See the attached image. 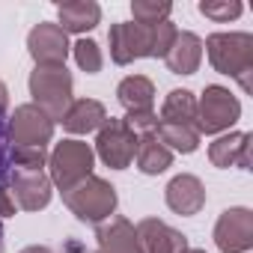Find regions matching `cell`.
Masks as SVG:
<instances>
[{
    "label": "cell",
    "instance_id": "obj_16",
    "mask_svg": "<svg viewBox=\"0 0 253 253\" xmlns=\"http://www.w3.org/2000/svg\"><path fill=\"white\" fill-rule=\"evenodd\" d=\"M101 24V6L95 0H66L57 3V27L69 33H89Z\"/></svg>",
    "mask_w": 253,
    "mask_h": 253
},
{
    "label": "cell",
    "instance_id": "obj_21",
    "mask_svg": "<svg viewBox=\"0 0 253 253\" xmlns=\"http://www.w3.org/2000/svg\"><path fill=\"white\" fill-rule=\"evenodd\" d=\"M161 122L194 125L197 122V95L191 89H170L161 104Z\"/></svg>",
    "mask_w": 253,
    "mask_h": 253
},
{
    "label": "cell",
    "instance_id": "obj_12",
    "mask_svg": "<svg viewBox=\"0 0 253 253\" xmlns=\"http://www.w3.org/2000/svg\"><path fill=\"white\" fill-rule=\"evenodd\" d=\"M164 200L170 206V211L182 214V217H191V214H200L203 206H206V185L200 182V176L194 173H179L167 182L164 188Z\"/></svg>",
    "mask_w": 253,
    "mask_h": 253
},
{
    "label": "cell",
    "instance_id": "obj_27",
    "mask_svg": "<svg viewBox=\"0 0 253 253\" xmlns=\"http://www.w3.org/2000/svg\"><path fill=\"white\" fill-rule=\"evenodd\" d=\"M176 24L173 21H161V24H152V57H158V60H164L167 57V51H170V45L176 42Z\"/></svg>",
    "mask_w": 253,
    "mask_h": 253
},
{
    "label": "cell",
    "instance_id": "obj_33",
    "mask_svg": "<svg viewBox=\"0 0 253 253\" xmlns=\"http://www.w3.org/2000/svg\"><path fill=\"white\" fill-rule=\"evenodd\" d=\"M0 253H3V226H0Z\"/></svg>",
    "mask_w": 253,
    "mask_h": 253
},
{
    "label": "cell",
    "instance_id": "obj_2",
    "mask_svg": "<svg viewBox=\"0 0 253 253\" xmlns=\"http://www.w3.org/2000/svg\"><path fill=\"white\" fill-rule=\"evenodd\" d=\"M63 203H66V209H69L78 220L98 226V223H104L107 217H113L119 197H116V188H113L107 179H101V176H86V179L78 182L75 188L63 191Z\"/></svg>",
    "mask_w": 253,
    "mask_h": 253
},
{
    "label": "cell",
    "instance_id": "obj_17",
    "mask_svg": "<svg viewBox=\"0 0 253 253\" xmlns=\"http://www.w3.org/2000/svg\"><path fill=\"white\" fill-rule=\"evenodd\" d=\"M107 119V110L98 98H75L69 104V110L63 113L60 125L69 131V134H89V131H98Z\"/></svg>",
    "mask_w": 253,
    "mask_h": 253
},
{
    "label": "cell",
    "instance_id": "obj_19",
    "mask_svg": "<svg viewBox=\"0 0 253 253\" xmlns=\"http://www.w3.org/2000/svg\"><path fill=\"white\" fill-rule=\"evenodd\" d=\"M116 98L128 113H146L155 110V84L146 75H128L116 86Z\"/></svg>",
    "mask_w": 253,
    "mask_h": 253
},
{
    "label": "cell",
    "instance_id": "obj_23",
    "mask_svg": "<svg viewBox=\"0 0 253 253\" xmlns=\"http://www.w3.org/2000/svg\"><path fill=\"white\" fill-rule=\"evenodd\" d=\"M170 12H173V3L167 0H134L131 3V15L137 24H161V21H170Z\"/></svg>",
    "mask_w": 253,
    "mask_h": 253
},
{
    "label": "cell",
    "instance_id": "obj_29",
    "mask_svg": "<svg viewBox=\"0 0 253 253\" xmlns=\"http://www.w3.org/2000/svg\"><path fill=\"white\" fill-rule=\"evenodd\" d=\"M6 107H9V89H6L3 81H0V116L6 113Z\"/></svg>",
    "mask_w": 253,
    "mask_h": 253
},
{
    "label": "cell",
    "instance_id": "obj_25",
    "mask_svg": "<svg viewBox=\"0 0 253 253\" xmlns=\"http://www.w3.org/2000/svg\"><path fill=\"white\" fill-rule=\"evenodd\" d=\"M9 164L15 170L39 173L42 167H48V152L39 146H9Z\"/></svg>",
    "mask_w": 253,
    "mask_h": 253
},
{
    "label": "cell",
    "instance_id": "obj_9",
    "mask_svg": "<svg viewBox=\"0 0 253 253\" xmlns=\"http://www.w3.org/2000/svg\"><path fill=\"white\" fill-rule=\"evenodd\" d=\"M214 244L220 253H250L253 250V211L232 206L220 211L214 223Z\"/></svg>",
    "mask_w": 253,
    "mask_h": 253
},
{
    "label": "cell",
    "instance_id": "obj_4",
    "mask_svg": "<svg viewBox=\"0 0 253 253\" xmlns=\"http://www.w3.org/2000/svg\"><path fill=\"white\" fill-rule=\"evenodd\" d=\"M92 164H95L92 146L69 137V140H60L48 152V179L63 194V191L75 188L78 182H84L86 176H92Z\"/></svg>",
    "mask_w": 253,
    "mask_h": 253
},
{
    "label": "cell",
    "instance_id": "obj_8",
    "mask_svg": "<svg viewBox=\"0 0 253 253\" xmlns=\"http://www.w3.org/2000/svg\"><path fill=\"white\" fill-rule=\"evenodd\" d=\"M107 45H110V60L116 66H128L134 60L152 57V27L137 24V21L110 24Z\"/></svg>",
    "mask_w": 253,
    "mask_h": 253
},
{
    "label": "cell",
    "instance_id": "obj_15",
    "mask_svg": "<svg viewBox=\"0 0 253 253\" xmlns=\"http://www.w3.org/2000/svg\"><path fill=\"white\" fill-rule=\"evenodd\" d=\"M209 161L220 170L241 167L250 170V134L247 131H226L214 143H209Z\"/></svg>",
    "mask_w": 253,
    "mask_h": 253
},
{
    "label": "cell",
    "instance_id": "obj_13",
    "mask_svg": "<svg viewBox=\"0 0 253 253\" xmlns=\"http://www.w3.org/2000/svg\"><path fill=\"white\" fill-rule=\"evenodd\" d=\"M134 229H137L143 253H185L191 247L188 235H182L179 229H173L170 223H164L158 217H143Z\"/></svg>",
    "mask_w": 253,
    "mask_h": 253
},
{
    "label": "cell",
    "instance_id": "obj_5",
    "mask_svg": "<svg viewBox=\"0 0 253 253\" xmlns=\"http://www.w3.org/2000/svg\"><path fill=\"white\" fill-rule=\"evenodd\" d=\"M241 119V101L220 84H209L197 98V134H226Z\"/></svg>",
    "mask_w": 253,
    "mask_h": 253
},
{
    "label": "cell",
    "instance_id": "obj_10",
    "mask_svg": "<svg viewBox=\"0 0 253 253\" xmlns=\"http://www.w3.org/2000/svg\"><path fill=\"white\" fill-rule=\"evenodd\" d=\"M27 51L36 66H66L72 45H69V36L54 21H39L27 33Z\"/></svg>",
    "mask_w": 253,
    "mask_h": 253
},
{
    "label": "cell",
    "instance_id": "obj_32",
    "mask_svg": "<svg viewBox=\"0 0 253 253\" xmlns=\"http://www.w3.org/2000/svg\"><path fill=\"white\" fill-rule=\"evenodd\" d=\"M185 253H206V250H200V247H188Z\"/></svg>",
    "mask_w": 253,
    "mask_h": 253
},
{
    "label": "cell",
    "instance_id": "obj_11",
    "mask_svg": "<svg viewBox=\"0 0 253 253\" xmlns=\"http://www.w3.org/2000/svg\"><path fill=\"white\" fill-rule=\"evenodd\" d=\"M9 185H12V200L18 209L24 211H42L48 209L51 197H54V185L48 179L45 170L39 173H30V170H12L9 173Z\"/></svg>",
    "mask_w": 253,
    "mask_h": 253
},
{
    "label": "cell",
    "instance_id": "obj_18",
    "mask_svg": "<svg viewBox=\"0 0 253 253\" xmlns=\"http://www.w3.org/2000/svg\"><path fill=\"white\" fill-rule=\"evenodd\" d=\"M164 63L173 75H194L203 63V39L191 30L176 33V42L170 45Z\"/></svg>",
    "mask_w": 253,
    "mask_h": 253
},
{
    "label": "cell",
    "instance_id": "obj_6",
    "mask_svg": "<svg viewBox=\"0 0 253 253\" xmlns=\"http://www.w3.org/2000/svg\"><path fill=\"white\" fill-rule=\"evenodd\" d=\"M104 167L110 170H125L131 167L134 161V152H137V134L128 128L125 119H116V116H107L104 125L95 134V149H92Z\"/></svg>",
    "mask_w": 253,
    "mask_h": 253
},
{
    "label": "cell",
    "instance_id": "obj_30",
    "mask_svg": "<svg viewBox=\"0 0 253 253\" xmlns=\"http://www.w3.org/2000/svg\"><path fill=\"white\" fill-rule=\"evenodd\" d=\"M18 253H54L48 244H30V247H24V250H18Z\"/></svg>",
    "mask_w": 253,
    "mask_h": 253
},
{
    "label": "cell",
    "instance_id": "obj_28",
    "mask_svg": "<svg viewBox=\"0 0 253 253\" xmlns=\"http://www.w3.org/2000/svg\"><path fill=\"white\" fill-rule=\"evenodd\" d=\"M12 214H15V200L3 185H0V217H12Z\"/></svg>",
    "mask_w": 253,
    "mask_h": 253
},
{
    "label": "cell",
    "instance_id": "obj_24",
    "mask_svg": "<svg viewBox=\"0 0 253 253\" xmlns=\"http://www.w3.org/2000/svg\"><path fill=\"white\" fill-rule=\"evenodd\" d=\"M72 57H75L78 69L86 72V75H98L101 66H104V54H101L98 42H92V39H78L72 45Z\"/></svg>",
    "mask_w": 253,
    "mask_h": 253
},
{
    "label": "cell",
    "instance_id": "obj_14",
    "mask_svg": "<svg viewBox=\"0 0 253 253\" xmlns=\"http://www.w3.org/2000/svg\"><path fill=\"white\" fill-rule=\"evenodd\" d=\"M95 238H98V253H143L134 223L122 214H113L104 223H98Z\"/></svg>",
    "mask_w": 253,
    "mask_h": 253
},
{
    "label": "cell",
    "instance_id": "obj_26",
    "mask_svg": "<svg viewBox=\"0 0 253 253\" xmlns=\"http://www.w3.org/2000/svg\"><path fill=\"white\" fill-rule=\"evenodd\" d=\"M200 15H206V18H211V21H217V24H226V21H235L241 12H244V6L238 3V0H200Z\"/></svg>",
    "mask_w": 253,
    "mask_h": 253
},
{
    "label": "cell",
    "instance_id": "obj_1",
    "mask_svg": "<svg viewBox=\"0 0 253 253\" xmlns=\"http://www.w3.org/2000/svg\"><path fill=\"white\" fill-rule=\"evenodd\" d=\"M203 51L209 54V63L214 72L229 75L241 84L244 92L253 89L250 72H253V36L250 33H211L203 42Z\"/></svg>",
    "mask_w": 253,
    "mask_h": 253
},
{
    "label": "cell",
    "instance_id": "obj_22",
    "mask_svg": "<svg viewBox=\"0 0 253 253\" xmlns=\"http://www.w3.org/2000/svg\"><path fill=\"white\" fill-rule=\"evenodd\" d=\"M155 137L170 149V152H182V155H191L200 149V134L194 125H176V122H158L155 128Z\"/></svg>",
    "mask_w": 253,
    "mask_h": 253
},
{
    "label": "cell",
    "instance_id": "obj_3",
    "mask_svg": "<svg viewBox=\"0 0 253 253\" xmlns=\"http://www.w3.org/2000/svg\"><path fill=\"white\" fill-rule=\"evenodd\" d=\"M27 86H30L33 104L39 110H45L54 122H60L63 113L69 110V104L75 101L72 98L75 81H72V72L66 66H36L30 72Z\"/></svg>",
    "mask_w": 253,
    "mask_h": 253
},
{
    "label": "cell",
    "instance_id": "obj_20",
    "mask_svg": "<svg viewBox=\"0 0 253 253\" xmlns=\"http://www.w3.org/2000/svg\"><path fill=\"white\" fill-rule=\"evenodd\" d=\"M134 161H137V170L143 176H158L164 173L167 167H173V152L152 134H137V152H134Z\"/></svg>",
    "mask_w": 253,
    "mask_h": 253
},
{
    "label": "cell",
    "instance_id": "obj_7",
    "mask_svg": "<svg viewBox=\"0 0 253 253\" xmlns=\"http://www.w3.org/2000/svg\"><path fill=\"white\" fill-rule=\"evenodd\" d=\"M54 119L39 110L33 101L30 104H18L6 122V137L12 140V146H39L45 149L54 140Z\"/></svg>",
    "mask_w": 253,
    "mask_h": 253
},
{
    "label": "cell",
    "instance_id": "obj_31",
    "mask_svg": "<svg viewBox=\"0 0 253 253\" xmlns=\"http://www.w3.org/2000/svg\"><path fill=\"white\" fill-rule=\"evenodd\" d=\"M3 167L6 161H3V128H0V176H3Z\"/></svg>",
    "mask_w": 253,
    "mask_h": 253
}]
</instances>
